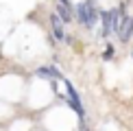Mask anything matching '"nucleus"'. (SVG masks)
<instances>
[{
  "label": "nucleus",
  "instance_id": "obj_1",
  "mask_svg": "<svg viewBox=\"0 0 133 131\" xmlns=\"http://www.w3.org/2000/svg\"><path fill=\"white\" fill-rule=\"evenodd\" d=\"M76 20H79L85 29H94V26H96V22H98V11H96V7H94L92 0L76 4Z\"/></svg>",
  "mask_w": 133,
  "mask_h": 131
},
{
  "label": "nucleus",
  "instance_id": "obj_2",
  "mask_svg": "<svg viewBox=\"0 0 133 131\" xmlns=\"http://www.w3.org/2000/svg\"><path fill=\"white\" fill-rule=\"evenodd\" d=\"M122 7L114 9V11H103L101 13V22H103V37H109L111 33L118 31V24H120V18H122Z\"/></svg>",
  "mask_w": 133,
  "mask_h": 131
},
{
  "label": "nucleus",
  "instance_id": "obj_3",
  "mask_svg": "<svg viewBox=\"0 0 133 131\" xmlns=\"http://www.w3.org/2000/svg\"><path fill=\"white\" fill-rule=\"evenodd\" d=\"M63 83H65V90H68V101H70V105L74 107L76 116L83 120V118H85V109H83V105H81V98H79V94H76L74 85H72L70 81H65V79H63Z\"/></svg>",
  "mask_w": 133,
  "mask_h": 131
},
{
  "label": "nucleus",
  "instance_id": "obj_4",
  "mask_svg": "<svg viewBox=\"0 0 133 131\" xmlns=\"http://www.w3.org/2000/svg\"><path fill=\"white\" fill-rule=\"evenodd\" d=\"M50 29H52V35L57 37V42H63L65 40V31H63V20L59 18L57 13L50 15Z\"/></svg>",
  "mask_w": 133,
  "mask_h": 131
},
{
  "label": "nucleus",
  "instance_id": "obj_5",
  "mask_svg": "<svg viewBox=\"0 0 133 131\" xmlns=\"http://www.w3.org/2000/svg\"><path fill=\"white\" fill-rule=\"evenodd\" d=\"M120 35V40L122 42H127L131 37V18L129 15H122V18H120V24H118V31H116Z\"/></svg>",
  "mask_w": 133,
  "mask_h": 131
},
{
  "label": "nucleus",
  "instance_id": "obj_6",
  "mask_svg": "<svg viewBox=\"0 0 133 131\" xmlns=\"http://www.w3.org/2000/svg\"><path fill=\"white\" fill-rule=\"evenodd\" d=\"M37 76H42V79H63L57 68H37Z\"/></svg>",
  "mask_w": 133,
  "mask_h": 131
},
{
  "label": "nucleus",
  "instance_id": "obj_7",
  "mask_svg": "<svg viewBox=\"0 0 133 131\" xmlns=\"http://www.w3.org/2000/svg\"><path fill=\"white\" fill-rule=\"evenodd\" d=\"M55 13H57V15H59V18H61L63 22H70V20H72V11H70V7L57 4V11H55Z\"/></svg>",
  "mask_w": 133,
  "mask_h": 131
},
{
  "label": "nucleus",
  "instance_id": "obj_8",
  "mask_svg": "<svg viewBox=\"0 0 133 131\" xmlns=\"http://www.w3.org/2000/svg\"><path fill=\"white\" fill-rule=\"evenodd\" d=\"M111 57H114V48H111V46H109V48H107V50H105V59H111Z\"/></svg>",
  "mask_w": 133,
  "mask_h": 131
},
{
  "label": "nucleus",
  "instance_id": "obj_9",
  "mask_svg": "<svg viewBox=\"0 0 133 131\" xmlns=\"http://www.w3.org/2000/svg\"><path fill=\"white\" fill-rule=\"evenodd\" d=\"M59 4H63V7H70V0H59Z\"/></svg>",
  "mask_w": 133,
  "mask_h": 131
},
{
  "label": "nucleus",
  "instance_id": "obj_10",
  "mask_svg": "<svg viewBox=\"0 0 133 131\" xmlns=\"http://www.w3.org/2000/svg\"><path fill=\"white\" fill-rule=\"evenodd\" d=\"M131 37H133V18H131Z\"/></svg>",
  "mask_w": 133,
  "mask_h": 131
}]
</instances>
